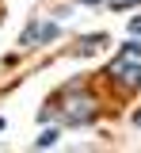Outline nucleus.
Segmentation results:
<instances>
[{
	"label": "nucleus",
	"instance_id": "obj_3",
	"mask_svg": "<svg viewBox=\"0 0 141 153\" xmlns=\"http://www.w3.org/2000/svg\"><path fill=\"white\" fill-rule=\"evenodd\" d=\"M57 31H61V27L54 23V19H35V23H31V27L23 31L19 46H27V50H35L38 42H50V38H57Z\"/></svg>",
	"mask_w": 141,
	"mask_h": 153
},
{
	"label": "nucleus",
	"instance_id": "obj_7",
	"mask_svg": "<svg viewBox=\"0 0 141 153\" xmlns=\"http://www.w3.org/2000/svg\"><path fill=\"white\" fill-rule=\"evenodd\" d=\"M130 35L141 38V16H130Z\"/></svg>",
	"mask_w": 141,
	"mask_h": 153
},
{
	"label": "nucleus",
	"instance_id": "obj_9",
	"mask_svg": "<svg viewBox=\"0 0 141 153\" xmlns=\"http://www.w3.org/2000/svg\"><path fill=\"white\" fill-rule=\"evenodd\" d=\"M80 4H99V0H80Z\"/></svg>",
	"mask_w": 141,
	"mask_h": 153
},
{
	"label": "nucleus",
	"instance_id": "obj_5",
	"mask_svg": "<svg viewBox=\"0 0 141 153\" xmlns=\"http://www.w3.org/2000/svg\"><path fill=\"white\" fill-rule=\"evenodd\" d=\"M118 54H122V57H141V42H134V38H130V42L122 46Z\"/></svg>",
	"mask_w": 141,
	"mask_h": 153
},
{
	"label": "nucleus",
	"instance_id": "obj_8",
	"mask_svg": "<svg viewBox=\"0 0 141 153\" xmlns=\"http://www.w3.org/2000/svg\"><path fill=\"white\" fill-rule=\"evenodd\" d=\"M134 126H141V111H134Z\"/></svg>",
	"mask_w": 141,
	"mask_h": 153
},
{
	"label": "nucleus",
	"instance_id": "obj_6",
	"mask_svg": "<svg viewBox=\"0 0 141 153\" xmlns=\"http://www.w3.org/2000/svg\"><path fill=\"white\" fill-rule=\"evenodd\" d=\"M54 142H57V130H42V138H35V146H54Z\"/></svg>",
	"mask_w": 141,
	"mask_h": 153
},
{
	"label": "nucleus",
	"instance_id": "obj_4",
	"mask_svg": "<svg viewBox=\"0 0 141 153\" xmlns=\"http://www.w3.org/2000/svg\"><path fill=\"white\" fill-rule=\"evenodd\" d=\"M99 46H107V35H84L80 46H76V54H92V50H99Z\"/></svg>",
	"mask_w": 141,
	"mask_h": 153
},
{
	"label": "nucleus",
	"instance_id": "obj_1",
	"mask_svg": "<svg viewBox=\"0 0 141 153\" xmlns=\"http://www.w3.org/2000/svg\"><path fill=\"white\" fill-rule=\"evenodd\" d=\"M107 76H115L126 92H130V88H141V57H122L118 54L107 65Z\"/></svg>",
	"mask_w": 141,
	"mask_h": 153
},
{
	"label": "nucleus",
	"instance_id": "obj_2",
	"mask_svg": "<svg viewBox=\"0 0 141 153\" xmlns=\"http://www.w3.org/2000/svg\"><path fill=\"white\" fill-rule=\"evenodd\" d=\"M95 119V96H88L76 88V96L69 100V111H65V123L69 126H84V123H92Z\"/></svg>",
	"mask_w": 141,
	"mask_h": 153
}]
</instances>
